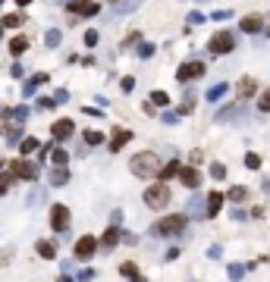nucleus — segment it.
<instances>
[{
    "label": "nucleus",
    "instance_id": "34",
    "mask_svg": "<svg viewBox=\"0 0 270 282\" xmlns=\"http://www.w3.org/2000/svg\"><path fill=\"white\" fill-rule=\"evenodd\" d=\"M210 176H214V179H223V176H226V166H223V163H214V166H210Z\"/></svg>",
    "mask_w": 270,
    "mask_h": 282
},
{
    "label": "nucleus",
    "instance_id": "37",
    "mask_svg": "<svg viewBox=\"0 0 270 282\" xmlns=\"http://www.w3.org/2000/svg\"><path fill=\"white\" fill-rule=\"evenodd\" d=\"M138 53H142V57H151V53H154V44H142V47H138Z\"/></svg>",
    "mask_w": 270,
    "mask_h": 282
},
{
    "label": "nucleus",
    "instance_id": "10",
    "mask_svg": "<svg viewBox=\"0 0 270 282\" xmlns=\"http://www.w3.org/2000/svg\"><path fill=\"white\" fill-rule=\"evenodd\" d=\"M120 241H123V232L116 229V226H110V229H107V232L101 235V241H97V245H101L104 251H113V248L120 245Z\"/></svg>",
    "mask_w": 270,
    "mask_h": 282
},
{
    "label": "nucleus",
    "instance_id": "20",
    "mask_svg": "<svg viewBox=\"0 0 270 282\" xmlns=\"http://www.w3.org/2000/svg\"><path fill=\"white\" fill-rule=\"evenodd\" d=\"M226 198L233 201V204H242V201L248 198V188H245V185H233V188H229V194H226Z\"/></svg>",
    "mask_w": 270,
    "mask_h": 282
},
{
    "label": "nucleus",
    "instance_id": "26",
    "mask_svg": "<svg viewBox=\"0 0 270 282\" xmlns=\"http://www.w3.org/2000/svg\"><path fill=\"white\" fill-rule=\"evenodd\" d=\"M242 276H245V266H242V264H229V279L239 282Z\"/></svg>",
    "mask_w": 270,
    "mask_h": 282
},
{
    "label": "nucleus",
    "instance_id": "17",
    "mask_svg": "<svg viewBox=\"0 0 270 282\" xmlns=\"http://www.w3.org/2000/svg\"><path fill=\"white\" fill-rule=\"evenodd\" d=\"M126 141H132V132H126V129H116L113 132V138H110V151H120Z\"/></svg>",
    "mask_w": 270,
    "mask_h": 282
},
{
    "label": "nucleus",
    "instance_id": "12",
    "mask_svg": "<svg viewBox=\"0 0 270 282\" xmlns=\"http://www.w3.org/2000/svg\"><path fill=\"white\" fill-rule=\"evenodd\" d=\"M179 179H182V185H189V188H198L201 185V172L195 170V166H182V170H179Z\"/></svg>",
    "mask_w": 270,
    "mask_h": 282
},
{
    "label": "nucleus",
    "instance_id": "3",
    "mask_svg": "<svg viewBox=\"0 0 270 282\" xmlns=\"http://www.w3.org/2000/svg\"><path fill=\"white\" fill-rule=\"evenodd\" d=\"M186 223H189V219L182 217V213H173V217L160 219V223H157L151 232H154V235H179L182 229H186Z\"/></svg>",
    "mask_w": 270,
    "mask_h": 282
},
{
    "label": "nucleus",
    "instance_id": "15",
    "mask_svg": "<svg viewBox=\"0 0 270 282\" xmlns=\"http://www.w3.org/2000/svg\"><path fill=\"white\" fill-rule=\"evenodd\" d=\"M236 91H239V97H242V100H248L254 91H258V82H254V78H242V82L236 85Z\"/></svg>",
    "mask_w": 270,
    "mask_h": 282
},
{
    "label": "nucleus",
    "instance_id": "6",
    "mask_svg": "<svg viewBox=\"0 0 270 282\" xmlns=\"http://www.w3.org/2000/svg\"><path fill=\"white\" fill-rule=\"evenodd\" d=\"M50 226H54L57 232H63L69 226V207L66 204H54V207H50Z\"/></svg>",
    "mask_w": 270,
    "mask_h": 282
},
{
    "label": "nucleus",
    "instance_id": "18",
    "mask_svg": "<svg viewBox=\"0 0 270 282\" xmlns=\"http://www.w3.org/2000/svg\"><path fill=\"white\" fill-rule=\"evenodd\" d=\"M120 273H123V276H126L129 282H144V276L138 273V266H135V264H123V266H120Z\"/></svg>",
    "mask_w": 270,
    "mask_h": 282
},
{
    "label": "nucleus",
    "instance_id": "11",
    "mask_svg": "<svg viewBox=\"0 0 270 282\" xmlns=\"http://www.w3.org/2000/svg\"><path fill=\"white\" fill-rule=\"evenodd\" d=\"M239 25H242V31H245V35H258V31L264 29V19H261L258 13H252V16H245Z\"/></svg>",
    "mask_w": 270,
    "mask_h": 282
},
{
    "label": "nucleus",
    "instance_id": "30",
    "mask_svg": "<svg viewBox=\"0 0 270 282\" xmlns=\"http://www.w3.org/2000/svg\"><path fill=\"white\" fill-rule=\"evenodd\" d=\"M151 104H157V107H167V104H170V97H167L163 91H154V94H151Z\"/></svg>",
    "mask_w": 270,
    "mask_h": 282
},
{
    "label": "nucleus",
    "instance_id": "4",
    "mask_svg": "<svg viewBox=\"0 0 270 282\" xmlns=\"http://www.w3.org/2000/svg\"><path fill=\"white\" fill-rule=\"evenodd\" d=\"M207 47H210V53H229L236 47V35H233V31H217Z\"/></svg>",
    "mask_w": 270,
    "mask_h": 282
},
{
    "label": "nucleus",
    "instance_id": "24",
    "mask_svg": "<svg viewBox=\"0 0 270 282\" xmlns=\"http://www.w3.org/2000/svg\"><path fill=\"white\" fill-rule=\"evenodd\" d=\"M25 47H29V41L19 35V38H13V41H10V53H13V57H19V53H25Z\"/></svg>",
    "mask_w": 270,
    "mask_h": 282
},
{
    "label": "nucleus",
    "instance_id": "27",
    "mask_svg": "<svg viewBox=\"0 0 270 282\" xmlns=\"http://www.w3.org/2000/svg\"><path fill=\"white\" fill-rule=\"evenodd\" d=\"M35 147H38V138H22V141H19V151H22V154H32Z\"/></svg>",
    "mask_w": 270,
    "mask_h": 282
},
{
    "label": "nucleus",
    "instance_id": "8",
    "mask_svg": "<svg viewBox=\"0 0 270 282\" xmlns=\"http://www.w3.org/2000/svg\"><path fill=\"white\" fill-rule=\"evenodd\" d=\"M66 6H69V13H76V16H95V13L101 10L95 0H69Z\"/></svg>",
    "mask_w": 270,
    "mask_h": 282
},
{
    "label": "nucleus",
    "instance_id": "42",
    "mask_svg": "<svg viewBox=\"0 0 270 282\" xmlns=\"http://www.w3.org/2000/svg\"><path fill=\"white\" fill-rule=\"evenodd\" d=\"M0 3H3V0H0Z\"/></svg>",
    "mask_w": 270,
    "mask_h": 282
},
{
    "label": "nucleus",
    "instance_id": "9",
    "mask_svg": "<svg viewBox=\"0 0 270 282\" xmlns=\"http://www.w3.org/2000/svg\"><path fill=\"white\" fill-rule=\"evenodd\" d=\"M13 176L16 179H38V166L35 163H25V160H16V163H10Z\"/></svg>",
    "mask_w": 270,
    "mask_h": 282
},
{
    "label": "nucleus",
    "instance_id": "23",
    "mask_svg": "<svg viewBox=\"0 0 270 282\" xmlns=\"http://www.w3.org/2000/svg\"><path fill=\"white\" fill-rule=\"evenodd\" d=\"M38 254H41V257H48V260H54V257H57L54 241H38Z\"/></svg>",
    "mask_w": 270,
    "mask_h": 282
},
{
    "label": "nucleus",
    "instance_id": "36",
    "mask_svg": "<svg viewBox=\"0 0 270 282\" xmlns=\"http://www.w3.org/2000/svg\"><path fill=\"white\" fill-rule=\"evenodd\" d=\"M85 44H88V47H97V31H95V29L85 31Z\"/></svg>",
    "mask_w": 270,
    "mask_h": 282
},
{
    "label": "nucleus",
    "instance_id": "31",
    "mask_svg": "<svg viewBox=\"0 0 270 282\" xmlns=\"http://www.w3.org/2000/svg\"><path fill=\"white\" fill-rule=\"evenodd\" d=\"M245 166L248 170H261V157L258 154H245Z\"/></svg>",
    "mask_w": 270,
    "mask_h": 282
},
{
    "label": "nucleus",
    "instance_id": "38",
    "mask_svg": "<svg viewBox=\"0 0 270 282\" xmlns=\"http://www.w3.org/2000/svg\"><path fill=\"white\" fill-rule=\"evenodd\" d=\"M189 22H192V25H201L204 16H201V13H192V16H189Z\"/></svg>",
    "mask_w": 270,
    "mask_h": 282
},
{
    "label": "nucleus",
    "instance_id": "22",
    "mask_svg": "<svg viewBox=\"0 0 270 282\" xmlns=\"http://www.w3.org/2000/svg\"><path fill=\"white\" fill-rule=\"evenodd\" d=\"M226 91H229V85H226V82H220V85H214V88H210L207 94H204V97H207L210 104H214V100H220V97H223V94H226Z\"/></svg>",
    "mask_w": 270,
    "mask_h": 282
},
{
    "label": "nucleus",
    "instance_id": "16",
    "mask_svg": "<svg viewBox=\"0 0 270 282\" xmlns=\"http://www.w3.org/2000/svg\"><path fill=\"white\" fill-rule=\"evenodd\" d=\"M236 116H242V104H229V107H223V110L217 113L220 123H229V119H236Z\"/></svg>",
    "mask_w": 270,
    "mask_h": 282
},
{
    "label": "nucleus",
    "instance_id": "5",
    "mask_svg": "<svg viewBox=\"0 0 270 282\" xmlns=\"http://www.w3.org/2000/svg\"><path fill=\"white\" fill-rule=\"evenodd\" d=\"M201 76H204V63H201V60H189V63H182L179 72H176L179 82H192V78H201Z\"/></svg>",
    "mask_w": 270,
    "mask_h": 282
},
{
    "label": "nucleus",
    "instance_id": "28",
    "mask_svg": "<svg viewBox=\"0 0 270 282\" xmlns=\"http://www.w3.org/2000/svg\"><path fill=\"white\" fill-rule=\"evenodd\" d=\"M85 141H88V144H104V135L97 129H88L85 132Z\"/></svg>",
    "mask_w": 270,
    "mask_h": 282
},
{
    "label": "nucleus",
    "instance_id": "40",
    "mask_svg": "<svg viewBox=\"0 0 270 282\" xmlns=\"http://www.w3.org/2000/svg\"><path fill=\"white\" fill-rule=\"evenodd\" d=\"M0 38H3V25H0Z\"/></svg>",
    "mask_w": 270,
    "mask_h": 282
},
{
    "label": "nucleus",
    "instance_id": "13",
    "mask_svg": "<svg viewBox=\"0 0 270 282\" xmlns=\"http://www.w3.org/2000/svg\"><path fill=\"white\" fill-rule=\"evenodd\" d=\"M72 132H76V125H72V119H60V123H54V129H50V135H54L57 141L69 138Z\"/></svg>",
    "mask_w": 270,
    "mask_h": 282
},
{
    "label": "nucleus",
    "instance_id": "41",
    "mask_svg": "<svg viewBox=\"0 0 270 282\" xmlns=\"http://www.w3.org/2000/svg\"><path fill=\"white\" fill-rule=\"evenodd\" d=\"M267 35H270V22H267Z\"/></svg>",
    "mask_w": 270,
    "mask_h": 282
},
{
    "label": "nucleus",
    "instance_id": "2",
    "mask_svg": "<svg viewBox=\"0 0 270 282\" xmlns=\"http://www.w3.org/2000/svg\"><path fill=\"white\" fill-rule=\"evenodd\" d=\"M144 204L151 207V210H163V207L170 204V188L163 185V182H157V185H151L148 191H144Z\"/></svg>",
    "mask_w": 270,
    "mask_h": 282
},
{
    "label": "nucleus",
    "instance_id": "39",
    "mask_svg": "<svg viewBox=\"0 0 270 282\" xmlns=\"http://www.w3.org/2000/svg\"><path fill=\"white\" fill-rule=\"evenodd\" d=\"M16 3H19V6H25V3H32V0H16Z\"/></svg>",
    "mask_w": 270,
    "mask_h": 282
},
{
    "label": "nucleus",
    "instance_id": "1",
    "mask_svg": "<svg viewBox=\"0 0 270 282\" xmlns=\"http://www.w3.org/2000/svg\"><path fill=\"white\" fill-rule=\"evenodd\" d=\"M129 170H132L138 179H151V176L160 172V160H157V154L144 151V154H135V157L129 160Z\"/></svg>",
    "mask_w": 270,
    "mask_h": 282
},
{
    "label": "nucleus",
    "instance_id": "14",
    "mask_svg": "<svg viewBox=\"0 0 270 282\" xmlns=\"http://www.w3.org/2000/svg\"><path fill=\"white\" fill-rule=\"evenodd\" d=\"M220 207H223V194H220V191H210V194H207V207H204V213H207V217H217V213H220Z\"/></svg>",
    "mask_w": 270,
    "mask_h": 282
},
{
    "label": "nucleus",
    "instance_id": "25",
    "mask_svg": "<svg viewBox=\"0 0 270 282\" xmlns=\"http://www.w3.org/2000/svg\"><path fill=\"white\" fill-rule=\"evenodd\" d=\"M22 19L25 16H19V13H10V16H3V25H6V29H19V25H22Z\"/></svg>",
    "mask_w": 270,
    "mask_h": 282
},
{
    "label": "nucleus",
    "instance_id": "19",
    "mask_svg": "<svg viewBox=\"0 0 270 282\" xmlns=\"http://www.w3.org/2000/svg\"><path fill=\"white\" fill-rule=\"evenodd\" d=\"M179 170H182V166H179V163H176V160H170V163H167V166H160V172H157V176H160V179H163V182H167V179H173V176H179Z\"/></svg>",
    "mask_w": 270,
    "mask_h": 282
},
{
    "label": "nucleus",
    "instance_id": "33",
    "mask_svg": "<svg viewBox=\"0 0 270 282\" xmlns=\"http://www.w3.org/2000/svg\"><path fill=\"white\" fill-rule=\"evenodd\" d=\"M44 41H48V47H57V44H60V31H57V29H50L48 35H44Z\"/></svg>",
    "mask_w": 270,
    "mask_h": 282
},
{
    "label": "nucleus",
    "instance_id": "32",
    "mask_svg": "<svg viewBox=\"0 0 270 282\" xmlns=\"http://www.w3.org/2000/svg\"><path fill=\"white\" fill-rule=\"evenodd\" d=\"M258 110H261V113H270V88H267L264 94H261V100H258Z\"/></svg>",
    "mask_w": 270,
    "mask_h": 282
},
{
    "label": "nucleus",
    "instance_id": "35",
    "mask_svg": "<svg viewBox=\"0 0 270 282\" xmlns=\"http://www.w3.org/2000/svg\"><path fill=\"white\" fill-rule=\"evenodd\" d=\"M13 172H6V176H0V194H6V188H10V182H13Z\"/></svg>",
    "mask_w": 270,
    "mask_h": 282
},
{
    "label": "nucleus",
    "instance_id": "29",
    "mask_svg": "<svg viewBox=\"0 0 270 282\" xmlns=\"http://www.w3.org/2000/svg\"><path fill=\"white\" fill-rule=\"evenodd\" d=\"M50 157H54V163H57V166H66V160H69V154H66V151H63V147H57V151H54V154H50Z\"/></svg>",
    "mask_w": 270,
    "mask_h": 282
},
{
    "label": "nucleus",
    "instance_id": "21",
    "mask_svg": "<svg viewBox=\"0 0 270 282\" xmlns=\"http://www.w3.org/2000/svg\"><path fill=\"white\" fill-rule=\"evenodd\" d=\"M69 182V170H63V166H57L54 172H50V185H66Z\"/></svg>",
    "mask_w": 270,
    "mask_h": 282
},
{
    "label": "nucleus",
    "instance_id": "7",
    "mask_svg": "<svg viewBox=\"0 0 270 282\" xmlns=\"http://www.w3.org/2000/svg\"><path fill=\"white\" fill-rule=\"evenodd\" d=\"M95 251H97V238H95V235H82V238L76 241V257L79 260H88Z\"/></svg>",
    "mask_w": 270,
    "mask_h": 282
}]
</instances>
